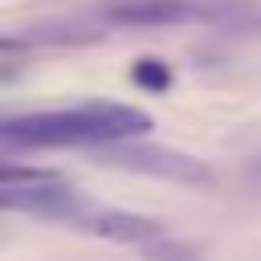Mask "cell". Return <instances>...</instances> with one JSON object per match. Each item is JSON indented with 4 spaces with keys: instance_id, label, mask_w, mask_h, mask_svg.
<instances>
[{
    "instance_id": "cell-6",
    "label": "cell",
    "mask_w": 261,
    "mask_h": 261,
    "mask_svg": "<svg viewBox=\"0 0 261 261\" xmlns=\"http://www.w3.org/2000/svg\"><path fill=\"white\" fill-rule=\"evenodd\" d=\"M20 179H49V175H45V171H33V167L0 163V184H20Z\"/></svg>"
},
{
    "instance_id": "cell-5",
    "label": "cell",
    "mask_w": 261,
    "mask_h": 261,
    "mask_svg": "<svg viewBox=\"0 0 261 261\" xmlns=\"http://www.w3.org/2000/svg\"><path fill=\"white\" fill-rule=\"evenodd\" d=\"M130 77H135L143 90H167V86H171V69H167L163 61H155V57H143V61H135Z\"/></svg>"
},
{
    "instance_id": "cell-3",
    "label": "cell",
    "mask_w": 261,
    "mask_h": 261,
    "mask_svg": "<svg viewBox=\"0 0 261 261\" xmlns=\"http://www.w3.org/2000/svg\"><path fill=\"white\" fill-rule=\"evenodd\" d=\"M102 163L122 167V171H139V175H155V179H171V184H192V188L212 184L208 163H200L196 155L159 147V143H130V139L106 143L102 147Z\"/></svg>"
},
{
    "instance_id": "cell-1",
    "label": "cell",
    "mask_w": 261,
    "mask_h": 261,
    "mask_svg": "<svg viewBox=\"0 0 261 261\" xmlns=\"http://www.w3.org/2000/svg\"><path fill=\"white\" fill-rule=\"evenodd\" d=\"M143 130H151V118L122 102H82L69 110L0 118V143L8 147H106Z\"/></svg>"
},
{
    "instance_id": "cell-7",
    "label": "cell",
    "mask_w": 261,
    "mask_h": 261,
    "mask_svg": "<svg viewBox=\"0 0 261 261\" xmlns=\"http://www.w3.org/2000/svg\"><path fill=\"white\" fill-rule=\"evenodd\" d=\"M16 49H24V41H16V37H0V53H16Z\"/></svg>"
},
{
    "instance_id": "cell-8",
    "label": "cell",
    "mask_w": 261,
    "mask_h": 261,
    "mask_svg": "<svg viewBox=\"0 0 261 261\" xmlns=\"http://www.w3.org/2000/svg\"><path fill=\"white\" fill-rule=\"evenodd\" d=\"M257 33H261V20H257Z\"/></svg>"
},
{
    "instance_id": "cell-2",
    "label": "cell",
    "mask_w": 261,
    "mask_h": 261,
    "mask_svg": "<svg viewBox=\"0 0 261 261\" xmlns=\"http://www.w3.org/2000/svg\"><path fill=\"white\" fill-rule=\"evenodd\" d=\"M245 12V0H114L106 16L114 24L135 29H167V24H228Z\"/></svg>"
},
{
    "instance_id": "cell-4",
    "label": "cell",
    "mask_w": 261,
    "mask_h": 261,
    "mask_svg": "<svg viewBox=\"0 0 261 261\" xmlns=\"http://www.w3.org/2000/svg\"><path fill=\"white\" fill-rule=\"evenodd\" d=\"M65 220H73L77 228L94 232V237H106V241H122V245H147L151 237L163 232L159 220L151 216H139V212H122V208H102V204H86V200H73Z\"/></svg>"
}]
</instances>
